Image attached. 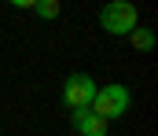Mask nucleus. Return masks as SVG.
Instances as JSON below:
<instances>
[{
  "label": "nucleus",
  "instance_id": "f257e3e1",
  "mask_svg": "<svg viewBox=\"0 0 158 136\" xmlns=\"http://www.w3.org/2000/svg\"><path fill=\"white\" fill-rule=\"evenodd\" d=\"M129 103H132V92L125 89V85H107V89H96V99H92L88 110L110 125L114 118H121V114L129 110Z\"/></svg>",
  "mask_w": 158,
  "mask_h": 136
},
{
  "label": "nucleus",
  "instance_id": "f03ea898",
  "mask_svg": "<svg viewBox=\"0 0 158 136\" xmlns=\"http://www.w3.org/2000/svg\"><path fill=\"white\" fill-rule=\"evenodd\" d=\"M99 26H103L107 33H114V37H125V33H132V30L140 26V11H136V4H129V0H114V4H107V7L99 11Z\"/></svg>",
  "mask_w": 158,
  "mask_h": 136
},
{
  "label": "nucleus",
  "instance_id": "7ed1b4c3",
  "mask_svg": "<svg viewBox=\"0 0 158 136\" xmlns=\"http://www.w3.org/2000/svg\"><path fill=\"white\" fill-rule=\"evenodd\" d=\"M96 89H99V85H96L88 74H70L66 85H63V99H66L70 110H88L92 99H96Z\"/></svg>",
  "mask_w": 158,
  "mask_h": 136
},
{
  "label": "nucleus",
  "instance_id": "20e7f679",
  "mask_svg": "<svg viewBox=\"0 0 158 136\" xmlns=\"http://www.w3.org/2000/svg\"><path fill=\"white\" fill-rule=\"evenodd\" d=\"M74 129L81 136H107V122L96 118L92 110H74Z\"/></svg>",
  "mask_w": 158,
  "mask_h": 136
},
{
  "label": "nucleus",
  "instance_id": "39448f33",
  "mask_svg": "<svg viewBox=\"0 0 158 136\" xmlns=\"http://www.w3.org/2000/svg\"><path fill=\"white\" fill-rule=\"evenodd\" d=\"M129 37H132V44L140 48V52H151V48H155V33H151V30H140V26H136Z\"/></svg>",
  "mask_w": 158,
  "mask_h": 136
},
{
  "label": "nucleus",
  "instance_id": "423d86ee",
  "mask_svg": "<svg viewBox=\"0 0 158 136\" xmlns=\"http://www.w3.org/2000/svg\"><path fill=\"white\" fill-rule=\"evenodd\" d=\"M33 11H37L40 19H55L63 7H59V0H40V4H33Z\"/></svg>",
  "mask_w": 158,
  "mask_h": 136
}]
</instances>
